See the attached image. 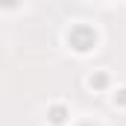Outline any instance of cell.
I'll list each match as a JSON object with an SVG mask.
<instances>
[{"mask_svg": "<svg viewBox=\"0 0 126 126\" xmlns=\"http://www.w3.org/2000/svg\"><path fill=\"white\" fill-rule=\"evenodd\" d=\"M67 41H70V47L73 50H79V53H85V50H91L97 41V35L91 27H73L70 30V35H67Z\"/></svg>", "mask_w": 126, "mask_h": 126, "instance_id": "obj_1", "label": "cell"}, {"mask_svg": "<svg viewBox=\"0 0 126 126\" xmlns=\"http://www.w3.org/2000/svg\"><path fill=\"white\" fill-rule=\"evenodd\" d=\"M50 120H53V123H64V120H67V111H64L62 106H56V109L50 111Z\"/></svg>", "mask_w": 126, "mask_h": 126, "instance_id": "obj_2", "label": "cell"}, {"mask_svg": "<svg viewBox=\"0 0 126 126\" xmlns=\"http://www.w3.org/2000/svg\"><path fill=\"white\" fill-rule=\"evenodd\" d=\"M91 85L103 88V85H106V73H100V76H91Z\"/></svg>", "mask_w": 126, "mask_h": 126, "instance_id": "obj_3", "label": "cell"}, {"mask_svg": "<svg viewBox=\"0 0 126 126\" xmlns=\"http://www.w3.org/2000/svg\"><path fill=\"white\" fill-rule=\"evenodd\" d=\"M85 126H91V123H85Z\"/></svg>", "mask_w": 126, "mask_h": 126, "instance_id": "obj_4", "label": "cell"}]
</instances>
